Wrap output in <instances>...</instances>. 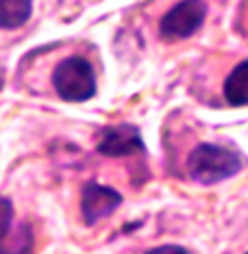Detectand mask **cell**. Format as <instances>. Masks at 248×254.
I'll return each mask as SVG.
<instances>
[{"mask_svg":"<svg viewBox=\"0 0 248 254\" xmlns=\"http://www.w3.org/2000/svg\"><path fill=\"white\" fill-rule=\"evenodd\" d=\"M242 170V159L233 150L213 146V143H198L187 157V172L192 181L200 185H216L235 176Z\"/></svg>","mask_w":248,"mask_h":254,"instance_id":"6da1fadb","label":"cell"},{"mask_svg":"<svg viewBox=\"0 0 248 254\" xmlns=\"http://www.w3.org/2000/svg\"><path fill=\"white\" fill-rule=\"evenodd\" d=\"M53 87L66 102H85L96 94L94 67L83 57H68L53 72Z\"/></svg>","mask_w":248,"mask_h":254,"instance_id":"7a4b0ae2","label":"cell"},{"mask_svg":"<svg viewBox=\"0 0 248 254\" xmlns=\"http://www.w3.org/2000/svg\"><path fill=\"white\" fill-rule=\"evenodd\" d=\"M207 18L205 0H181L159 22V35L165 42L192 37Z\"/></svg>","mask_w":248,"mask_h":254,"instance_id":"3957f363","label":"cell"},{"mask_svg":"<svg viewBox=\"0 0 248 254\" xmlns=\"http://www.w3.org/2000/svg\"><path fill=\"white\" fill-rule=\"evenodd\" d=\"M120 204H122V195L111 187L98 183H87L83 187L81 209H83V219L87 226H94L102 217H109Z\"/></svg>","mask_w":248,"mask_h":254,"instance_id":"277c9868","label":"cell"},{"mask_svg":"<svg viewBox=\"0 0 248 254\" xmlns=\"http://www.w3.org/2000/svg\"><path fill=\"white\" fill-rule=\"evenodd\" d=\"M98 152L102 157H131V154L144 152L142 135L135 126L118 124L109 126L98 141Z\"/></svg>","mask_w":248,"mask_h":254,"instance_id":"5b68a950","label":"cell"},{"mask_svg":"<svg viewBox=\"0 0 248 254\" xmlns=\"http://www.w3.org/2000/svg\"><path fill=\"white\" fill-rule=\"evenodd\" d=\"M224 100L231 107H244L248 105V59L238 63L231 70V74L224 80Z\"/></svg>","mask_w":248,"mask_h":254,"instance_id":"8992f818","label":"cell"},{"mask_svg":"<svg viewBox=\"0 0 248 254\" xmlns=\"http://www.w3.org/2000/svg\"><path fill=\"white\" fill-rule=\"evenodd\" d=\"M33 13V0H0V28L13 31L24 26Z\"/></svg>","mask_w":248,"mask_h":254,"instance_id":"52a82bcc","label":"cell"},{"mask_svg":"<svg viewBox=\"0 0 248 254\" xmlns=\"http://www.w3.org/2000/svg\"><path fill=\"white\" fill-rule=\"evenodd\" d=\"M11 219H13V206L7 198H0V241L7 237L11 228Z\"/></svg>","mask_w":248,"mask_h":254,"instance_id":"ba28073f","label":"cell"},{"mask_svg":"<svg viewBox=\"0 0 248 254\" xmlns=\"http://www.w3.org/2000/svg\"><path fill=\"white\" fill-rule=\"evenodd\" d=\"M146 254H189L185 248L181 246H159V248H153V250H148Z\"/></svg>","mask_w":248,"mask_h":254,"instance_id":"9c48e42d","label":"cell"}]
</instances>
